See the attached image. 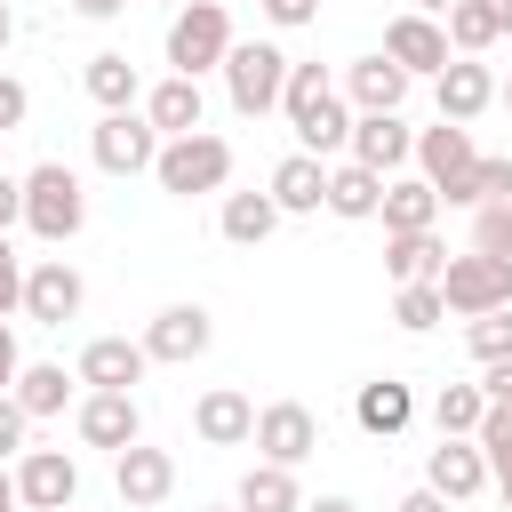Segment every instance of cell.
<instances>
[{
  "mask_svg": "<svg viewBox=\"0 0 512 512\" xmlns=\"http://www.w3.org/2000/svg\"><path fill=\"white\" fill-rule=\"evenodd\" d=\"M152 184H160V192H176V200L224 192V184H232V144H224L216 128H192V136H160Z\"/></svg>",
  "mask_w": 512,
  "mask_h": 512,
  "instance_id": "6da1fadb",
  "label": "cell"
},
{
  "mask_svg": "<svg viewBox=\"0 0 512 512\" xmlns=\"http://www.w3.org/2000/svg\"><path fill=\"white\" fill-rule=\"evenodd\" d=\"M80 224H88L80 176H72L64 160H40V168L24 176V232L48 240V248H64V240H80Z\"/></svg>",
  "mask_w": 512,
  "mask_h": 512,
  "instance_id": "7a4b0ae2",
  "label": "cell"
},
{
  "mask_svg": "<svg viewBox=\"0 0 512 512\" xmlns=\"http://www.w3.org/2000/svg\"><path fill=\"white\" fill-rule=\"evenodd\" d=\"M224 56H232V8L224 0H176V16H168V72L200 80Z\"/></svg>",
  "mask_w": 512,
  "mask_h": 512,
  "instance_id": "3957f363",
  "label": "cell"
},
{
  "mask_svg": "<svg viewBox=\"0 0 512 512\" xmlns=\"http://www.w3.org/2000/svg\"><path fill=\"white\" fill-rule=\"evenodd\" d=\"M288 48H272V40H232V56L216 64L224 72V96H232V112L240 120H264V112H280V88H288Z\"/></svg>",
  "mask_w": 512,
  "mask_h": 512,
  "instance_id": "277c9868",
  "label": "cell"
},
{
  "mask_svg": "<svg viewBox=\"0 0 512 512\" xmlns=\"http://www.w3.org/2000/svg\"><path fill=\"white\" fill-rule=\"evenodd\" d=\"M440 304L456 320H480V312H504L512 304V256H488V248H464L440 264Z\"/></svg>",
  "mask_w": 512,
  "mask_h": 512,
  "instance_id": "5b68a950",
  "label": "cell"
},
{
  "mask_svg": "<svg viewBox=\"0 0 512 512\" xmlns=\"http://www.w3.org/2000/svg\"><path fill=\"white\" fill-rule=\"evenodd\" d=\"M88 152H96L104 176H152V160H160V128L128 104V112H104V120L88 128Z\"/></svg>",
  "mask_w": 512,
  "mask_h": 512,
  "instance_id": "8992f818",
  "label": "cell"
},
{
  "mask_svg": "<svg viewBox=\"0 0 512 512\" xmlns=\"http://www.w3.org/2000/svg\"><path fill=\"white\" fill-rule=\"evenodd\" d=\"M208 344H216V320H208V304H160V312L144 320V352H152L160 368H192Z\"/></svg>",
  "mask_w": 512,
  "mask_h": 512,
  "instance_id": "52a82bcc",
  "label": "cell"
},
{
  "mask_svg": "<svg viewBox=\"0 0 512 512\" xmlns=\"http://www.w3.org/2000/svg\"><path fill=\"white\" fill-rule=\"evenodd\" d=\"M248 440H256L264 464H288V472H296L304 456H320V416H312L304 400H272V408H256V432H248Z\"/></svg>",
  "mask_w": 512,
  "mask_h": 512,
  "instance_id": "ba28073f",
  "label": "cell"
},
{
  "mask_svg": "<svg viewBox=\"0 0 512 512\" xmlns=\"http://www.w3.org/2000/svg\"><path fill=\"white\" fill-rule=\"evenodd\" d=\"M80 304H88V280H80L64 256H40V264H24V320H40V328H64V320H80Z\"/></svg>",
  "mask_w": 512,
  "mask_h": 512,
  "instance_id": "9c48e42d",
  "label": "cell"
},
{
  "mask_svg": "<svg viewBox=\"0 0 512 512\" xmlns=\"http://www.w3.org/2000/svg\"><path fill=\"white\" fill-rule=\"evenodd\" d=\"M408 152H416V128H408L400 112H352L344 160H360V168H376V176H400Z\"/></svg>",
  "mask_w": 512,
  "mask_h": 512,
  "instance_id": "30bf717a",
  "label": "cell"
},
{
  "mask_svg": "<svg viewBox=\"0 0 512 512\" xmlns=\"http://www.w3.org/2000/svg\"><path fill=\"white\" fill-rule=\"evenodd\" d=\"M112 488H120V504H128V512H152V504H168V496H176V456H168V448L128 440V448L112 456Z\"/></svg>",
  "mask_w": 512,
  "mask_h": 512,
  "instance_id": "8fae6325",
  "label": "cell"
},
{
  "mask_svg": "<svg viewBox=\"0 0 512 512\" xmlns=\"http://www.w3.org/2000/svg\"><path fill=\"white\" fill-rule=\"evenodd\" d=\"M424 488H440L448 504H472V496L488 488V456H480V440H472V432H440V448L424 456Z\"/></svg>",
  "mask_w": 512,
  "mask_h": 512,
  "instance_id": "7c38bea8",
  "label": "cell"
},
{
  "mask_svg": "<svg viewBox=\"0 0 512 512\" xmlns=\"http://www.w3.org/2000/svg\"><path fill=\"white\" fill-rule=\"evenodd\" d=\"M80 496V464L64 456V448H24L16 456V504L24 512H56V504H72Z\"/></svg>",
  "mask_w": 512,
  "mask_h": 512,
  "instance_id": "4fadbf2b",
  "label": "cell"
},
{
  "mask_svg": "<svg viewBox=\"0 0 512 512\" xmlns=\"http://www.w3.org/2000/svg\"><path fill=\"white\" fill-rule=\"evenodd\" d=\"M384 56H392L408 80H432V72H440L456 48H448L440 16H416V8H408V16H392V24H384Z\"/></svg>",
  "mask_w": 512,
  "mask_h": 512,
  "instance_id": "5bb4252c",
  "label": "cell"
},
{
  "mask_svg": "<svg viewBox=\"0 0 512 512\" xmlns=\"http://www.w3.org/2000/svg\"><path fill=\"white\" fill-rule=\"evenodd\" d=\"M432 104H440V120H480L488 104H496V72L480 64V56H448L440 72H432Z\"/></svg>",
  "mask_w": 512,
  "mask_h": 512,
  "instance_id": "9a60e30c",
  "label": "cell"
},
{
  "mask_svg": "<svg viewBox=\"0 0 512 512\" xmlns=\"http://www.w3.org/2000/svg\"><path fill=\"white\" fill-rule=\"evenodd\" d=\"M144 368H152V352H144V336H96V344H80V384L88 392H128V384H144Z\"/></svg>",
  "mask_w": 512,
  "mask_h": 512,
  "instance_id": "2e32d148",
  "label": "cell"
},
{
  "mask_svg": "<svg viewBox=\"0 0 512 512\" xmlns=\"http://www.w3.org/2000/svg\"><path fill=\"white\" fill-rule=\"evenodd\" d=\"M336 96H344L352 112H400V104H408V72L376 48V56H352V64H344V88H336Z\"/></svg>",
  "mask_w": 512,
  "mask_h": 512,
  "instance_id": "e0dca14e",
  "label": "cell"
},
{
  "mask_svg": "<svg viewBox=\"0 0 512 512\" xmlns=\"http://www.w3.org/2000/svg\"><path fill=\"white\" fill-rule=\"evenodd\" d=\"M408 160H416V176L440 192L448 176H464V168L480 160V144H472V128H464V120H440V128H416V152H408Z\"/></svg>",
  "mask_w": 512,
  "mask_h": 512,
  "instance_id": "ac0fdd59",
  "label": "cell"
},
{
  "mask_svg": "<svg viewBox=\"0 0 512 512\" xmlns=\"http://www.w3.org/2000/svg\"><path fill=\"white\" fill-rule=\"evenodd\" d=\"M192 432H200L208 448H248V432H256V400L232 392V384H216V392L192 400Z\"/></svg>",
  "mask_w": 512,
  "mask_h": 512,
  "instance_id": "d6986e66",
  "label": "cell"
},
{
  "mask_svg": "<svg viewBox=\"0 0 512 512\" xmlns=\"http://www.w3.org/2000/svg\"><path fill=\"white\" fill-rule=\"evenodd\" d=\"M80 440L88 448H128V440H144V408H136V392H88L80 400Z\"/></svg>",
  "mask_w": 512,
  "mask_h": 512,
  "instance_id": "ffe728a7",
  "label": "cell"
},
{
  "mask_svg": "<svg viewBox=\"0 0 512 512\" xmlns=\"http://www.w3.org/2000/svg\"><path fill=\"white\" fill-rule=\"evenodd\" d=\"M352 424H360L368 440H400V432L416 424V392H408V384H392V376H376V384H360V392H352Z\"/></svg>",
  "mask_w": 512,
  "mask_h": 512,
  "instance_id": "44dd1931",
  "label": "cell"
},
{
  "mask_svg": "<svg viewBox=\"0 0 512 512\" xmlns=\"http://www.w3.org/2000/svg\"><path fill=\"white\" fill-rule=\"evenodd\" d=\"M144 120H152L160 136H192V128L208 120V96H200V80H184V72H168L160 88H144Z\"/></svg>",
  "mask_w": 512,
  "mask_h": 512,
  "instance_id": "7402d4cb",
  "label": "cell"
},
{
  "mask_svg": "<svg viewBox=\"0 0 512 512\" xmlns=\"http://www.w3.org/2000/svg\"><path fill=\"white\" fill-rule=\"evenodd\" d=\"M272 208L280 216H320V192H328V160H312V152H288L280 168H272Z\"/></svg>",
  "mask_w": 512,
  "mask_h": 512,
  "instance_id": "603a6c76",
  "label": "cell"
},
{
  "mask_svg": "<svg viewBox=\"0 0 512 512\" xmlns=\"http://www.w3.org/2000/svg\"><path fill=\"white\" fill-rule=\"evenodd\" d=\"M376 200H384V176H376V168H360V160H336V168H328V192H320V208H328V216L368 224V216H376Z\"/></svg>",
  "mask_w": 512,
  "mask_h": 512,
  "instance_id": "cb8c5ba5",
  "label": "cell"
},
{
  "mask_svg": "<svg viewBox=\"0 0 512 512\" xmlns=\"http://www.w3.org/2000/svg\"><path fill=\"white\" fill-rule=\"evenodd\" d=\"M384 232H432L440 224V192L424 176H384V200H376Z\"/></svg>",
  "mask_w": 512,
  "mask_h": 512,
  "instance_id": "d4e9b609",
  "label": "cell"
},
{
  "mask_svg": "<svg viewBox=\"0 0 512 512\" xmlns=\"http://www.w3.org/2000/svg\"><path fill=\"white\" fill-rule=\"evenodd\" d=\"M72 384H80V376H64V360H24L8 392H16V408H24L32 424H40V416H64V400H72Z\"/></svg>",
  "mask_w": 512,
  "mask_h": 512,
  "instance_id": "484cf974",
  "label": "cell"
},
{
  "mask_svg": "<svg viewBox=\"0 0 512 512\" xmlns=\"http://www.w3.org/2000/svg\"><path fill=\"white\" fill-rule=\"evenodd\" d=\"M488 200H512V160L504 152H480L464 176L440 184V208H488Z\"/></svg>",
  "mask_w": 512,
  "mask_h": 512,
  "instance_id": "4316f807",
  "label": "cell"
},
{
  "mask_svg": "<svg viewBox=\"0 0 512 512\" xmlns=\"http://www.w3.org/2000/svg\"><path fill=\"white\" fill-rule=\"evenodd\" d=\"M80 80H88V96H96L104 112H128V104H144V72H136V64L120 56V48H96Z\"/></svg>",
  "mask_w": 512,
  "mask_h": 512,
  "instance_id": "83f0119b",
  "label": "cell"
},
{
  "mask_svg": "<svg viewBox=\"0 0 512 512\" xmlns=\"http://www.w3.org/2000/svg\"><path fill=\"white\" fill-rule=\"evenodd\" d=\"M224 240L232 248H264L272 232H280V208H272V192H224Z\"/></svg>",
  "mask_w": 512,
  "mask_h": 512,
  "instance_id": "f1b7e54d",
  "label": "cell"
},
{
  "mask_svg": "<svg viewBox=\"0 0 512 512\" xmlns=\"http://www.w3.org/2000/svg\"><path fill=\"white\" fill-rule=\"evenodd\" d=\"M440 264H448V248H440V232H384V272L408 288V280H440Z\"/></svg>",
  "mask_w": 512,
  "mask_h": 512,
  "instance_id": "f546056e",
  "label": "cell"
},
{
  "mask_svg": "<svg viewBox=\"0 0 512 512\" xmlns=\"http://www.w3.org/2000/svg\"><path fill=\"white\" fill-rule=\"evenodd\" d=\"M296 128V152H312V160H328V152H344V136H352V104L344 96H320L304 120H288Z\"/></svg>",
  "mask_w": 512,
  "mask_h": 512,
  "instance_id": "4dcf8cb0",
  "label": "cell"
},
{
  "mask_svg": "<svg viewBox=\"0 0 512 512\" xmlns=\"http://www.w3.org/2000/svg\"><path fill=\"white\" fill-rule=\"evenodd\" d=\"M240 512H296L304 504V488H296V472L288 464H248V480H240V496H232Z\"/></svg>",
  "mask_w": 512,
  "mask_h": 512,
  "instance_id": "1f68e13d",
  "label": "cell"
},
{
  "mask_svg": "<svg viewBox=\"0 0 512 512\" xmlns=\"http://www.w3.org/2000/svg\"><path fill=\"white\" fill-rule=\"evenodd\" d=\"M440 32H448V48H456V56H488V48L504 40V32H496V8H488V0H456V8L440 16Z\"/></svg>",
  "mask_w": 512,
  "mask_h": 512,
  "instance_id": "d6a6232c",
  "label": "cell"
},
{
  "mask_svg": "<svg viewBox=\"0 0 512 512\" xmlns=\"http://www.w3.org/2000/svg\"><path fill=\"white\" fill-rule=\"evenodd\" d=\"M392 320H400L408 336H424V328H440V320H448V304H440V280H408V288L392 296Z\"/></svg>",
  "mask_w": 512,
  "mask_h": 512,
  "instance_id": "836d02e7",
  "label": "cell"
},
{
  "mask_svg": "<svg viewBox=\"0 0 512 512\" xmlns=\"http://www.w3.org/2000/svg\"><path fill=\"white\" fill-rule=\"evenodd\" d=\"M480 416H488V392L480 384H440V400H432V424L440 432H472Z\"/></svg>",
  "mask_w": 512,
  "mask_h": 512,
  "instance_id": "e575fe53",
  "label": "cell"
},
{
  "mask_svg": "<svg viewBox=\"0 0 512 512\" xmlns=\"http://www.w3.org/2000/svg\"><path fill=\"white\" fill-rule=\"evenodd\" d=\"M472 440H480V456H488V480L512 472V400H488V416L472 424Z\"/></svg>",
  "mask_w": 512,
  "mask_h": 512,
  "instance_id": "d590c367",
  "label": "cell"
},
{
  "mask_svg": "<svg viewBox=\"0 0 512 512\" xmlns=\"http://www.w3.org/2000/svg\"><path fill=\"white\" fill-rule=\"evenodd\" d=\"M320 96H336V80H328V64H288V88H280V112L288 120H304Z\"/></svg>",
  "mask_w": 512,
  "mask_h": 512,
  "instance_id": "8d00e7d4",
  "label": "cell"
},
{
  "mask_svg": "<svg viewBox=\"0 0 512 512\" xmlns=\"http://www.w3.org/2000/svg\"><path fill=\"white\" fill-rule=\"evenodd\" d=\"M464 344H472L480 368H488V360H512V304H504V312H480V320L464 328Z\"/></svg>",
  "mask_w": 512,
  "mask_h": 512,
  "instance_id": "74e56055",
  "label": "cell"
},
{
  "mask_svg": "<svg viewBox=\"0 0 512 512\" xmlns=\"http://www.w3.org/2000/svg\"><path fill=\"white\" fill-rule=\"evenodd\" d=\"M472 248H488V256H512V200H488V208H472Z\"/></svg>",
  "mask_w": 512,
  "mask_h": 512,
  "instance_id": "f35d334b",
  "label": "cell"
},
{
  "mask_svg": "<svg viewBox=\"0 0 512 512\" xmlns=\"http://www.w3.org/2000/svg\"><path fill=\"white\" fill-rule=\"evenodd\" d=\"M24 432H32V416H24V408H16V392H0V464H8V456H24V448H32V440H24Z\"/></svg>",
  "mask_w": 512,
  "mask_h": 512,
  "instance_id": "ab89813d",
  "label": "cell"
},
{
  "mask_svg": "<svg viewBox=\"0 0 512 512\" xmlns=\"http://www.w3.org/2000/svg\"><path fill=\"white\" fill-rule=\"evenodd\" d=\"M24 120H32V88H24V80H8V72H0V136H16V128H24Z\"/></svg>",
  "mask_w": 512,
  "mask_h": 512,
  "instance_id": "60d3db41",
  "label": "cell"
},
{
  "mask_svg": "<svg viewBox=\"0 0 512 512\" xmlns=\"http://www.w3.org/2000/svg\"><path fill=\"white\" fill-rule=\"evenodd\" d=\"M8 312H24V264H16V248H8V232H0V320Z\"/></svg>",
  "mask_w": 512,
  "mask_h": 512,
  "instance_id": "b9f144b4",
  "label": "cell"
},
{
  "mask_svg": "<svg viewBox=\"0 0 512 512\" xmlns=\"http://www.w3.org/2000/svg\"><path fill=\"white\" fill-rule=\"evenodd\" d=\"M312 16H320V0H264V24H280V32H296Z\"/></svg>",
  "mask_w": 512,
  "mask_h": 512,
  "instance_id": "7bdbcfd3",
  "label": "cell"
},
{
  "mask_svg": "<svg viewBox=\"0 0 512 512\" xmlns=\"http://www.w3.org/2000/svg\"><path fill=\"white\" fill-rule=\"evenodd\" d=\"M8 224H24V176L0 168V232H8Z\"/></svg>",
  "mask_w": 512,
  "mask_h": 512,
  "instance_id": "ee69618b",
  "label": "cell"
},
{
  "mask_svg": "<svg viewBox=\"0 0 512 512\" xmlns=\"http://www.w3.org/2000/svg\"><path fill=\"white\" fill-rule=\"evenodd\" d=\"M480 392H488V400H512V360H488V368H480Z\"/></svg>",
  "mask_w": 512,
  "mask_h": 512,
  "instance_id": "f6af8a7d",
  "label": "cell"
},
{
  "mask_svg": "<svg viewBox=\"0 0 512 512\" xmlns=\"http://www.w3.org/2000/svg\"><path fill=\"white\" fill-rule=\"evenodd\" d=\"M16 368H24V352H16V328H8V320H0V392H8V384H16Z\"/></svg>",
  "mask_w": 512,
  "mask_h": 512,
  "instance_id": "bcb514c9",
  "label": "cell"
},
{
  "mask_svg": "<svg viewBox=\"0 0 512 512\" xmlns=\"http://www.w3.org/2000/svg\"><path fill=\"white\" fill-rule=\"evenodd\" d=\"M400 512H448V496H440V488H408V496H400Z\"/></svg>",
  "mask_w": 512,
  "mask_h": 512,
  "instance_id": "7dc6e473",
  "label": "cell"
},
{
  "mask_svg": "<svg viewBox=\"0 0 512 512\" xmlns=\"http://www.w3.org/2000/svg\"><path fill=\"white\" fill-rule=\"evenodd\" d=\"M128 0H72V16H88V24H104V16H120Z\"/></svg>",
  "mask_w": 512,
  "mask_h": 512,
  "instance_id": "c3c4849f",
  "label": "cell"
},
{
  "mask_svg": "<svg viewBox=\"0 0 512 512\" xmlns=\"http://www.w3.org/2000/svg\"><path fill=\"white\" fill-rule=\"evenodd\" d=\"M296 512H360V504H352V496H304Z\"/></svg>",
  "mask_w": 512,
  "mask_h": 512,
  "instance_id": "681fc988",
  "label": "cell"
},
{
  "mask_svg": "<svg viewBox=\"0 0 512 512\" xmlns=\"http://www.w3.org/2000/svg\"><path fill=\"white\" fill-rule=\"evenodd\" d=\"M0 512H16V472L0 464Z\"/></svg>",
  "mask_w": 512,
  "mask_h": 512,
  "instance_id": "f907efd6",
  "label": "cell"
},
{
  "mask_svg": "<svg viewBox=\"0 0 512 512\" xmlns=\"http://www.w3.org/2000/svg\"><path fill=\"white\" fill-rule=\"evenodd\" d=\"M496 8V32H512V0H488Z\"/></svg>",
  "mask_w": 512,
  "mask_h": 512,
  "instance_id": "816d5d0a",
  "label": "cell"
},
{
  "mask_svg": "<svg viewBox=\"0 0 512 512\" xmlns=\"http://www.w3.org/2000/svg\"><path fill=\"white\" fill-rule=\"evenodd\" d=\"M448 8H456V0H416V16H448Z\"/></svg>",
  "mask_w": 512,
  "mask_h": 512,
  "instance_id": "f5cc1de1",
  "label": "cell"
},
{
  "mask_svg": "<svg viewBox=\"0 0 512 512\" xmlns=\"http://www.w3.org/2000/svg\"><path fill=\"white\" fill-rule=\"evenodd\" d=\"M496 496H504V512H512V472H496Z\"/></svg>",
  "mask_w": 512,
  "mask_h": 512,
  "instance_id": "db71d44e",
  "label": "cell"
},
{
  "mask_svg": "<svg viewBox=\"0 0 512 512\" xmlns=\"http://www.w3.org/2000/svg\"><path fill=\"white\" fill-rule=\"evenodd\" d=\"M8 32H16V16H8V0H0V48H8Z\"/></svg>",
  "mask_w": 512,
  "mask_h": 512,
  "instance_id": "11a10c76",
  "label": "cell"
},
{
  "mask_svg": "<svg viewBox=\"0 0 512 512\" xmlns=\"http://www.w3.org/2000/svg\"><path fill=\"white\" fill-rule=\"evenodd\" d=\"M496 104H504V112H512V80H496Z\"/></svg>",
  "mask_w": 512,
  "mask_h": 512,
  "instance_id": "9f6ffc18",
  "label": "cell"
},
{
  "mask_svg": "<svg viewBox=\"0 0 512 512\" xmlns=\"http://www.w3.org/2000/svg\"><path fill=\"white\" fill-rule=\"evenodd\" d=\"M208 512H240V504H208Z\"/></svg>",
  "mask_w": 512,
  "mask_h": 512,
  "instance_id": "6f0895ef",
  "label": "cell"
},
{
  "mask_svg": "<svg viewBox=\"0 0 512 512\" xmlns=\"http://www.w3.org/2000/svg\"><path fill=\"white\" fill-rule=\"evenodd\" d=\"M56 512H72V504H56Z\"/></svg>",
  "mask_w": 512,
  "mask_h": 512,
  "instance_id": "680465c9",
  "label": "cell"
},
{
  "mask_svg": "<svg viewBox=\"0 0 512 512\" xmlns=\"http://www.w3.org/2000/svg\"><path fill=\"white\" fill-rule=\"evenodd\" d=\"M168 8H176V0H168Z\"/></svg>",
  "mask_w": 512,
  "mask_h": 512,
  "instance_id": "91938a15",
  "label": "cell"
}]
</instances>
